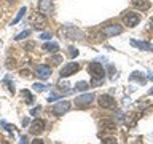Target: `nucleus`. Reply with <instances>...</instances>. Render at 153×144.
I'll use <instances>...</instances> for the list:
<instances>
[{
  "label": "nucleus",
  "mask_w": 153,
  "mask_h": 144,
  "mask_svg": "<svg viewBox=\"0 0 153 144\" xmlns=\"http://www.w3.org/2000/svg\"><path fill=\"white\" fill-rule=\"evenodd\" d=\"M150 29H152V31H153V18L150 19Z\"/></svg>",
  "instance_id": "nucleus-33"
},
{
  "label": "nucleus",
  "mask_w": 153,
  "mask_h": 144,
  "mask_svg": "<svg viewBox=\"0 0 153 144\" xmlns=\"http://www.w3.org/2000/svg\"><path fill=\"white\" fill-rule=\"evenodd\" d=\"M88 72L93 75V85H100L104 82V77H105V70L102 64H97V62H91L88 66Z\"/></svg>",
  "instance_id": "nucleus-1"
},
{
  "label": "nucleus",
  "mask_w": 153,
  "mask_h": 144,
  "mask_svg": "<svg viewBox=\"0 0 153 144\" xmlns=\"http://www.w3.org/2000/svg\"><path fill=\"white\" fill-rule=\"evenodd\" d=\"M0 125H2V127H5V130H7V131L14 133V127H13V125H10V123H7L5 120H0Z\"/></svg>",
  "instance_id": "nucleus-21"
},
{
  "label": "nucleus",
  "mask_w": 153,
  "mask_h": 144,
  "mask_svg": "<svg viewBox=\"0 0 153 144\" xmlns=\"http://www.w3.org/2000/svg\"><path fill=\"white\" fill-rule=\"evenodd\" d=\"M88 88H89L88 82H78V83L75 85V90H80V91H83V90H88Z\"/></svg>",
  "instance_id": "nucleus-20"
},
{
  "label": "nucleus",
  "mask_w": 153,
  "mask_h": 144,
  "mask_svg": "<svg viewBox=\"0 0 153 144\" xmlns=\"http://www.w3.org/2000/svg\"><path fill=\"white\" fill-rule=\"evenodd\" d=\"M29 131H30L32 134H40L45 131V120L38 118V120H33L30 128H29Z\"/></svg>",
  "instance_id": "nucleus-10"
},
{
  "label": "nucleus",
  "mask_w": 153,
  "mask_h": 144,
  "mask_svg": "<svg viewBox=\"0 0 153 144\" xmlns=\"http://www.w3.org/2000/svg\"><path fill=\"white\" fill-rule=\"evenodd\" d=\"M30 24L33 27H40V29H43L46 26V19H45V16H43L42 13H33L32 16H30Z\"/></svg>",
  "instance_id": "nucleus-8"
},
{
  "label": "nucleus",
  "mask_w": 153,
  "mask_h": 144,
  "mask_svg": "<svg viewBox=\"0 0 153 144\" xmlns=\"http://www.w3.org/2000/svg\"><path fill=\"white\" fill-rule=\"evenodd\" d=\"M76 55H78V50H76V48H74V46H69V56H70V58H75Z\"/></svg>",
  "instance_id": "nucleus-25"
},
{
  "label": "nucleus",
  "mask_w": 153,
  "mask_h": 144,
  "mask_svg": "<svg viewBox=\"0 0 153 144\" xmlns=\"http://www.w3.org/2000/svg\"><path fill=\"white\" fill-rule=\"evenodd\" d=\"M43 50L50 51V53H56V51H59V45L54 42H46V43H43Z\"/></svg>",
  "instance_id": "nucleus-14"
},
{
  "label": "nucleus",
  "mask_w": 153,
  "mask_h": 144,
  "mask_svg": "<svg viewBox=\"0 0 153 144\" xmlns=\"http://www.w3.org/2000/svg\"><path fill=\"white\" fill-rule=\"evenodd\" d=\"M40 37H42V38H45V40H48V38H51V34H50V32H43Z\"/></svg>",
  "instance_id": "nucleus-30"
},
{
  "label": "nucleus",
  "mask_w": 153,
  "mask_h": 144,
  "mask_svg": "<svg viewBox=\"0 0 153 144\" xmlns=\"http://www.w3.org/2000/svg\"><path fill=\"white\" fill-rule=\"evenodd\" d=\"M132 5L139 10H142V11H145V10L150 8V2L148 0H132Z\"/></svg>",
  "instance_id": "nucleus-13"
},
{
  "label": "nucleus",
  "mask_w": 153,
  "mask_h": 144,
  "mask_svg": "<svg viewBox=\"0 0 153 144\" xmlns=\"http://www.w3.org/2000/svg\"><path fill=\"white\" fill-rule=\"evenodd\" d=\"M131 80H137L140 85L145 83V79H143V75H142V74H139V72H134V74L131 75Z\"/></svg>",
  "instance_id": "nucleus-16"
},
{
  "label": "nucleus",
  "mask_w": 153,
  "mask_h": 144,
  "mask_svg": "<svg viewBox=\"0 0 153 144\" xmlns=\"http://www.w3.org/2000/svg\"><path fill=\"white\" fill-rule=\"evenodd\" d=\"M123 22L126 24L128 27H134L140 22V14L134 13V11H124L123 13Z\"/></svg>",
  "instance_id": "nucleus-2"
},
{
  "label": "nucleus",
  "mask_w": 153,
  "mask_h": 144,
  "mask_svg": "<svg viewBox=\"0 0 153 144\" xmlns=\"http://www.w3.org/2000/svg\"><path fill=\"white\" fill-rule=\"evenodd\" d=\"M150 79H152V80H153V74H150Z\"/></svg>",
  "instance_id": "nucleus-35"
},
{
  "label": "nucleus",
  "mask_w": 153,
  "mask_h": 144,
  "mask_svg": "<svg viewBox=\"0 0 153 144\" xmlns=\"http://www.w3.org/2000/svg\"><path fill=\"white\" fill-rule=\"evenodd\" d=\"M26 13H27V10H26V7H22L21 10H19V13L16 14V18L13 19V24H18V22H19V19H21V18H22V16H24V14H26Z\"/></svg>",
  "instance_id": "nucleus-18"
},
{
  "label": "nucleus",
  "mask_w": 153,
  "mask_h": 144,
  "mask_svg": "<svg viewBox=\"0 0 153 144\" xmlns=\"http://www.w3.org/2000/svg\"><path fill=\"white\" fill-rule=\"evenodd\" d=\"M150 93H152V94H153V88H152V90H150Z\"/></svg>",
  "instance_id": "nucleus-36"
},
{
  "label": "nucleus",
  "mask_w": 153,
  "mask_h": 144,
  "mask_svg": "<svg viewBox=\"0 0 153 144\" xmlns=\"http://www.w3.org/2000/svg\"><path fill=\"white\" fill-rule=\"evenodd\" d=\"M19 144H29V138L24 134V136H21L19 138Z\"/></svg>",
  "instance_id": "nucleus-27"
},
{
  "label": "nucleus",
  "mask_w": 153,
  "mask_h": 144,
  "mask_svg": "<svg viewBox=\"0 0 153 144\" xmlns=\"http://www.w3.org/2000/svg\"><path fill=\"white\" fill-rule=\"evenodd\" d=\"M94 101V94L93 93H88V94H81L75 99V104L78 107H85V106H89L91 103Z\"/></svg>",
  "instance_id": "nucleus-9"
},
{
  "label": "nucleus",
  "mask_w": 153,
  "mask_h": 144,
  "mask_svg": "<svg viewBox=\"0 0 153 144\" xmlns=\"http://www.w3.org/2000/svg\"><path fill=\"white\" fill-rule=\"evenodd\" d=\"M22 96H24V99H26V104H32L33 103V98H32V94H30L29 90H22Z\"/></svg>",
  "instance_id": "nucleus-17"
},
{
  "label": "nucleus",
  "mask_w": 153,
  "mask_h": 144,
  "mask_svg": "<svg viewBox=\"0 0 153 144\" xmlns=\"http://www.w3.org/2000/svg\"><path fill=\"white\" fill-rule=\"evenodd\" d=\"M29 35H30V31H24V32L19 34V35L14 37V40H22V38H26V37H29Z\"/></svg>",
  "instance_id": "nucleus-23"
},
{
  "label": "nucleus",
  "mask_w": 153,
  "mask_h": 144,
  "mask_svg": "<svg viewBox=\"0 0 153 144\" xmlns=\"http://www.w3.org/2000/svg\"><path fill=\"white\" fill-rule=\"evenodd\" d=\"M99 106L104 109H115L117 103H115V99L110 94H102V96H99Z\"/></svg>",
  "instance_id": "nucleus-6"
},
{
  "label": "nucleus",
  "mask_w": 153,
  "mask_h": 144,
  "mask_svg": "<svg viewBox=\"0 0 153 144\" xmlns=\"http://www.w3.org/2000/svg\"><path fill=\"white\" fill-rule=\"evenodd\" d=\"M38 11L42 14H51V11H53L51 0H40L38 2Z\"/></svg>",
  "instance_id": "nucleus-12"
},
{
  "label": "nucleus",
  "mask_w": 153,
  "mask_h": 144,
  "mask_svg": "<svg viewBox=\"0 0 153 144\" xmlns=\"http://www.w3.org/2000/svg\"><path fill=\"white\" fill-rule=\"evenodd\" d=\"M40 110H42V107H40V106H38V107H33V109L30 110V115H37L38 112H40Z\"/></svg>",
  "instance_id": "nucleus-28"
},
{
  "label": "nucleus",
  "mask_w": 153,
  "mask_h": 144,
  "mask_svg": "<svg viewBox=\"0 0 153 144\" xmlns=\"http://www.w3.org/2000/svg\"><path fill=\"white\" fill-rule=\"evenodd\" d=\"M123 32V27L118 26V24H110V26H105L102 29V34L107 37H113V35H120Z\"/></svg>",
  "instance_id": "nucleus-7"
},
{
  "label": "nucleus",
  "mask_w": 153,
  "mask_h": 144,
  "mask_svg": "<svg viewBox=\"0 0 153 144\" xmlns=\"http://www.w3.org/2000/svg\"><path fill=\"white\" fill-rule=\"evenodd\" d=\"M70 109V103L69 101H59V103L51 106V112L54 115H64L67 110Z\"/></svg>",
  "instance_id": "nucleus-3"
},
{
  "label": "nucleus",
  "mask_w": 153,
  "mask_h": 144,
  "mask_svg": "<svg viewBox=\"0 0 153 144\" xmlns=\"http://www.w3.org/2000/svg\"><path fill=\"white\" fill-rule=\"evenodd\" d=\"M30 144H45V142H43L42 139H38V138H35V139H33V141H32Z\"/></svg>",
  "instance_id": "nucleus-31"
},
{
  "label": "nucleus",
  "mask_w": 153,
  "mask_h": 144,
  "mask_svg": "<svg viewBox=\"0 0 153 144\" xmlns=\"http://www.w3.org/2000/svg\"><path fill=\"white\" fill-rule=\"evenodd\" d=\"M29 123H30V120H29V118H24V120H22V125H24V127H27Z\"/></svg>",
  "instance_id": "nucleus-32"
},
{
  "label": "nucleus",
  "mask_w": 153,
  "mask_h": 144,
  "mask_svg": "<svg viewBox=\"0 0 153 144\" xmlns=\"http://www.w3.org/2000/svg\"><path fill=\"white\" fill-rule=\"evenodd\" d=\"M37 74H38V77H40L42 80H48V79H50V75H51V67L46 66V64L37 66Z\"/></svg>",
  "instance_id": "nucleus-11"
},
{
  "label": "nucleus",
  "mask_w": 153,
  "mask_h": 144,
  "mask_svg": "<svg viewBox=\"0 0 153 144\" xmlns=\"http://www.w3.org/2000/svg\"><path fill=\"white\" fill-rule=\"evenodd\" d=\"M62 34H64L67 38H70V40H76V38H81V37H83L81 31H78L76 27H72V26L62 27Z\"/></svg>",
  "instance_id": "nucleus-4"
},
{
  "label": "nucleus",
  "mask_w": 153,
  "mask_h": 144,
  "mask_svg": "<svg viewBox=\"0 0 153 144\" xmlns=\"http://www.w3.org/2000/svg\"><path fill=\"white\" fill-rule=\"evenodd\" d=\"M100 144H118L117 142V139L115 138H105V139H102V142Z\"/></svg>",
  "instance_id": "nucleus-24"
},
{
  "label": "nucleus",
  "mask_w": 153,
  "mask_h": 144,
  "mask_svg": "<svg viewBox=\"0 0 153 144\" xmlns=\"http://www.w3.org/2000/svg\"><path fill=\"white\" fill-rule=\"evenodd\" d=\"M61 61H62V58H61V56H57V55L51 58V62H53V64H57V62H61Z\"/></svg>",
  "instance_id": "nucleus-26"
},
{
  "label": "nucleus",
  "mask_w": 153,
  "mask_h": 144,
  "mask_svg": "<svg viewBox=\"0 0 153 144\" xmlns=\"http://www.w3.org/2000/svg\"><path fill=\"white\" fill-rule=\"evenodd\" d=\"M80 70V64L76 62H69V64H64V67L61 69V77H70L72 74Z\"/></svg>",
  "instance_id": "nucleus-5"
},
{
  "label": "nucleus",
  "mask_w": 153,
  "mask_h": 144,
  "mask_svg": "<svg viewBox=\"0 0 153 144\" xmlns=\"http://www.w3.org/2000/svg\"><path fill=\"white\" fill-rule=\"evenodd\" d=\"M134 46H137V48H140V50H147V51H153V46L150 45V43H147V42H137V40H132L131 42Z\"/></svg>",
  "instance_id": "nucleus-15"
},
{
  "label": "nucleus",
  "mask_w": 153,
  "mask_h": 144,
  "mask_svg": "<svg viewBox=\"0 0 153 144\" xmlns=\"http://www.w3.org/2000/svg\"><path fill=\"white\" fill-rule=\"evenodd\" d=\"M32 88L35 91H43V90H50V86H48V85H42V83H33Z\"/></svg>",
  "instance_id": "nucleus-22"
},
{
  "label": "nucleus",
  "mask_w": 153,
  "mask_h": 144,
  "mask_svg": "<svg viewBox=\"0 0 153 144\" xmlns=\"http://www.w3.org/2000/svg\"><path fill=\"white\" fill-rule=\"evenodd\" d=\"M8 2H13V3H14V2H16V0H8Z\"/></svg>",
  "instance_id": "nucleus-34"
},
{
  "label": "nucleus",
  "mask_w": 153,
  "mask_h": 144,
  "mask_svg": "<svg viewBox=\"0 0 153 144\" xmlns=\"http://www.w3.org/2000/svg\"><path fill=\"white\" fill-rule=\"evenodd\" d=\"M100 127H102L104 130H115V123L108 122V120H104V122H100Z\"/></svg>",
  "instance_id": "nucleus-19"
},
{
  "label": "nucleus",
  "mask_w": 153,
  "mask_h": 144,
  "mask_svg": "<svg viewBox=\"0 0 153 144\" xmlns=\"http://www.w3.org/2000/svg\"><path fill=\"white\" fill-rule=\"evenodd\" d=\"M59 86H61V88H69V83H67L65 80H61L59 82Z\"/></svg>",
  "instance_id": "nucleus-29"
}]
</instances>
